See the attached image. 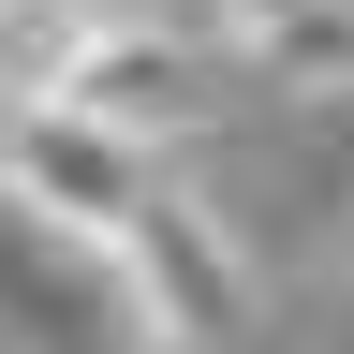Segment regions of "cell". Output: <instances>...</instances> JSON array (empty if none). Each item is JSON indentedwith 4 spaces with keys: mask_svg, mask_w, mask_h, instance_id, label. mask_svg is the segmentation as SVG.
Returning <instances> with one entry per match:
<instances>
[{
    "mask_svg": "<svg viewBox=\"0 0 354 354\" xmlns=\"http://www.w3.org/2000/svg\"><path fill=\"white\" fill-rule=\"evenodd\" d=\"M104 15H162V0H104Z\"/></svg>",
    "mask_w": 354,
    "mask_h": 354,
    "instance_id": "8",
    "label": "cell"
},
{
    "mask_svg": "<svg viewBox=\"0 0 354 354\" xmlns=\"http://www.w3.org/2000/svg\"><path fill=\"white\" fill-rule=\"evenodd\" d=\"M59 104L104 118V133H133V148H192V133L221 118V74H207L192 30H162V15H104V44L74 59Z\"/></svg>",
    "mask_w": 354,
    "mask_h": 354,
    "instance_id": "4",
    "label": "cell"
},
{
    "mask_svg": "<svg viewBox=\"0 0 354 354\" xmlns=\"http://www.w3.org/2000/svg\"><path fill=\"white\" fill-rule=\"evenodd\" d=\"M88 44H104V0H0V118H15V104H59Z\"/></svg>",
    "mask_w": 354,
    "mask_h": 354,
    "instance_id": "5",
    "label": "cell"
},
{
    "mask_svg": "<svg viewBox=\"0 0 354 354\" xmlns=\"http://www.w3.org/2000/svg\"><path fill=\"white\" fill-rule=\"evenodd\" d=\"M104 266H118L133 339H148V354H221V339L251 325V251L221 236V207H192L177 177H162V192L104 236Z\"/></svg>",
    "mask_w": 354,
    "mask_h": 354,
    "instance_id": "1",
    "label": "cell"
},
{
    "mask_svg": "<svg viewBox=\"0 0 354 354\" xmlns=\"http://www.w3.org/2000/svg\"><path fill=\"white\" fill-rule=\"evenodd\" d=\"M251 59L281 74V88H310V104H354V0H295Z\"/></svg>",
    "mask_w": 354,
    "mask_h": 354,
    "instance_id": "6",
    "label": "cell"
},
{
    "mask_svg": "<svg viewBox=\"0 0 354 354\" xmlns=\"http://www.w3.org/2000/svg\"><path fill=\"white\" fill-rule=\"evenodd\" d=\"M148 192H162V148H133V133L74 118V104H15V118H0V207H30L44 236H88V251H104Z\"/></svg>",
    "mask_w": 354,
    "mask_h": 354,
    "instance_id": "2",
    "label": "cell"
},
{
    "mask_svg": "<svg viewBox=\"0 0 354 354\" xmlns=\"http://www.w3.org/2000/svg\"><path fill=\"white\" fill-rule=\"evenodd\" d=\"M0 354H148L118 266L88 236H44L30 207H0Z\"/></svg>",
    "mask_w": 354,
    "mask_h": 354,
    "instance_id": "3",
    "label": "cell"
},
{
    "mask_svg": "<svg viewBox=\"0 0 354 354\" xmlns=\"http://www.w3.org/2000/svg\"><path fill=\"white\" fill-rule=\"evenodd\" d=\"M207 15H221V44H266V30L295 15V0H207Z\"/></svg>",
    "mask_w": 354,
    "mask_h": 354,
    "instance_id": "7",
    "label": "cell"
}]
</instances>
